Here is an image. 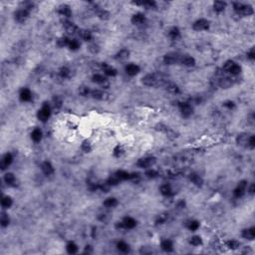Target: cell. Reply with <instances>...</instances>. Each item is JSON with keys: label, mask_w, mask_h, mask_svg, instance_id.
Masks as SVG:
<instances>
[{"label": "cell", "mask_w": 255, "mask_h": 255, "mask_svg": "<svg viewBox=\"0 0 255 255\" xmlns=\"http://www.w3.org/2000/svg\"><path fill=\"white\" fill-rule=\"evenodd\" d=\"M142 82L143 85L149 87H164L168 80L159 73H152L147 74L142 79Z\"/></svg>", "instance_id": "obj_1"}, {"label": "cell", "mask_w": 255, "mask_h": 255, "mask_svg": "<svg viewBox=\"0 0 255 255\" xmlns=\"http://www.w3.org/2000/svg\"><path fill=\"white\" fill-rule=\"evenodd\" d=\"M234 10L242 16H250L253 14V8L250 5H244L242 3L236 2L233 4Z\"/></svg>", "instance_id": "obj_2"}, {"label": "cell", "mask_w": 255, "mask_h": 255, "mask_svg": "<svg viewBox=\"0 0 255 255\" xmlns=\"http://www.w3.org/2000/svg\"><path fill=\"white\" fill-rule=\"evenodd\" d=\"M214 83L215 86H218L222 89H228L231 86L234 84L233 79H231L229 77H220V78H215V80L212 81Z\"/></svg>", "instance_id": "obj_3"}, {"label": "cell", "mask_w": 255, "mask_h": 255, "mask_svg": "<svg viewBox=\"0 0 255 255\" xmlns=\"http://www.w3.org/2000/svg\"><path fill=\"white\" fill-rule=\"evenodd\" d=\"M50 115H51V109H50V106L48 104H44L42 106V108L39 110L38 114H37V117H38L39 121L41 122L45 123L46 121H47L49 118H50Z\"/></svg>", "instance_id": "obj_4"}, {"label": "cell", "mask_w": 255, "mask_h": 255, "mask_svg": "<svg viewBox=\"0 0 255 255\" xmlns=\"http://www.w3.org/2000/svg\"><path fill=\"white\" fill-rule=\"evenodd\" d=\"M180 59H182V55L178 53H169L164 57V62L168 65H174L180 63Z\"/></svg>", "instance_id": "obj_5"}, {"label": "cell", "mask_w": 255, "mask_h": 255, "mask_svg": "<svg viewBox=\"0 0 255 255\" xmlns=\"http://www.w3.org/2000/svg\"><path fill=\"white\" fill-rule=\"evenodd\" d=\"M156 160L155 157H152V156L143 157V159H140L138 160L137 165L138 168H142V169H147V168H150V166L154 165L156 164Z\"/></svg>", "instance_id": "obj_6"}, {"label": "cell", "mask_w": 255, "mask_h": 255, "mask_svg": "<svg viewBox=\"0 0 255 255\" xmlns=\"http://www.w3.org/2000/svg\"><path fill=\"white\" fill-rule=\"evenodd\" d=\"M246 187H247V182L246 180H241V182H239L237 187L234 189L233 196L235 197H237V198L243 196L245 191H246Z\"/></svg>", "instance_id": "obj_7"}, {"label": "cell", "mask_w": 255, "mask_h": 255, "mask_svg": "<svg viewBox=\"0 0 255 255\" xmlns=\"http://www.w3.org/2000/svg\"><path fill=\"white\" fill-rule=\"evenodd\" d=\"M193 30L196 31H203V30H207L209 28V22L205 19H199L197 21H196L192 25Z\"/></svg>", "instance_id": "obj_8"}, {"label": "cell", "mask_w": 255, "mask_h": 255, "mask_svg": "<svg viewBox=\"0 0 255 255\" xmlns=\"http://www.w3.org/2000/svg\"><path fill=\"white\" fill-rule=\"evenodd\" d=\"M90 96L92 98H94L96 100H100V101H106L109 99L108 93L101 91V90H91Z\"/></svg>", "instance_id": "obj_9"}, {"label": "cell", "mask_w": 255, "mask_h": 255, "mask_svg": "<svg viewBox=\"0 0 255 255\" xmlns=\"http://www.w3.org/2000/svg\"><path fill=\"white\" fill-rule=\"evenodd\" d=\"M29 16V11L27 10V9H20V10H18L15 12V14H14V18H15V20L18 22V23H23V22H25L26 19L28 18Z\"/></svg>", "instance_id": "obj_10"}, {"label": "cell", "mask_w": 255, "mask_h": 255, "mask_svg": "<svg viewBox=\"0 0 255 255\" xmlns=\"http://www.w3.org/2000/svg\"><path fill=\"white\" fill-rule=\"evenodd\" d=\"M250 138H251V136L250 135H247V134H240V135H238L237 138H236V142H237V143L241 147H249Z\"/></svg>", "instance_id": "obj_11"}, {"label": "cell", "mask_w": 255, "mask_h": 255, "mask_svg": "<svg viewBox=\"0 0 255 255\" xmlns=\"http://www.w3.org/2000/svg\"><path fill=\"white\" fill-rule=\"evenodd\" d=\"M179 110L182 112V117L184 118H188L189 116L192 115V107L191 106V104L188 103H180L179 104Z\"/></svg>", "instance_id": "obj_12"}, {"label": "cell", "mask_w": 255, "mask_h": 255, "mask_svg": "<svg viewBox=\"0 0 255 255\" xmlns=\"http://www.w3.org/2000/svg\"><path fill=\"white\" fill-rule=\"evenodd\" d=\"M92 80H93V82L97 83V84H99V85H101V86H103L104 88H106V89L109 87V83H108V81H107V79H106L103 75H100V74H96V75L93 76Z\"/></svg>", "instance_id": "obj_13"}, {"label": "cell", "mask_w": 255, "mask_h": 255, "mask_svg": "<svg viewBox=\"0 0 255 255\" xmlns=\"http://www.w3.org/2000/svg\"><path fill=\"white\" fill-rule=\"evenodd\" d=\"M64 27H65V30H66L67 33L70 34V35H74V34H76L77 32H79V28L72 22L65 21L64 22Z\"/></svg>", "instance_id": "obj_14"}, {"label": "cell", "mask_w": 255, "mask_h": 255, "mask_svg": "<svg viewBox=\"0 0 255 255\" xmlns=\"http://www.w3.org/2000/svg\"><path fill=\"white\" fill-rule=\"evenodd\" d=\"M13 161V156L11 154H6L2 157V160H1V164H0V168H1L2 170H4L6 168H8L9 165L12 164Z\"/></svg>", "instance_id": "obj_15"}, {"label": "cell", "mask_w": 255, "mask_h": 255, "mask_svg": "<svg viewBox=\"0 0 255 255\" xmlns=\"http://www.w3.org/2000/svg\"><path fill=\"white\" fill-rule=\"evenodd\" d=\"M180 64H182L187 67H192L196 65V60H194V58H192L191 56L183 55V56H182V59H180Z\"/></svg>", "instance_id": "obj_16"}, {"label": "cell", "mask_w": 255, "mask_h": 255, "mask_svg": "<svg viewBox=\"0 0 255 255\" xmlns=\"http://www.w3.org/2000/svg\"><path fill=\"white\" fill-rule=\"evenodd\" d=\"M41 169H42V171L46 175H51L54 174V168L49 161H44V163L41 165Z\"/></svg>", "instance_id": "obj_17"}, {"label": "cell", "mask_w": 255, "mask_h": 255, "mask_svg": "<svg viewBox=\"0 0 255 255\" xmlns=\"http://www.w3.org/2000/svg\"><path fill=\"white\" fill-rule=\"evenodd\" d=\"M140 72V67L135 64H130L126 67V73L130 76H135Z\"/></svg>", "instance_id": "obj_18"}, {"label": "cell", "mask_w": 255, "mask_h": 255, "mask_svg": "<svg viewBox=\"0 0 255 255\" xmlns=\"http://www.w3.org/2000/svg\"><path fill=\"white\" fill-rule=\"evenodd\" d=\"M137 222L136 220L132 218V217H125L123 220V225L124 228H128V229H133L134 227H136Z\"/></svg>", "instance_id": "obj_19"}, {"label": "cell", "mask_w": 255, "mask_h": 255, "mask_svg": "<svg viewBox=\"0 0 255 255\" xmlns=\"http://www.w3.org/2000/svg\"><path fill=\"white\" fill-rule=\"evenodd\" d=\"M165 88V90L171 93V94H178L179 93V88L178 87V85H175L174 84V83H171V82H166L165 83V85L164 86Z\"/></svg>", "instance_id": "obj_20"}, {"label": "cell", "mask_w": 255, "mask_h": 255, "mask_svg": "<svg viewBox=\"0 0 255 255\" xmlns=\"http://www.w3.org/2000/svg\"><path fill=\"white\" fill-rule=\"evenodd\" d=\"M242 237L247 239V240H253L255 237V228L251 227V228L245 229L242 231Z\"/></svg>", "instance_id": "obj_21"}, {"label": "cell", "mask_w": 255, "mask_h": 255, "mask_svg": "<svg viewBox=\"0 0 255 255\" xmlns=\"http://www.w3.org/2000/svg\"><path fill=\"white\" fill-rule=\"evenodd\" d=\"M146 21V17L142 13H137L133 17H132V23L135 25H140V24H143V22Z\"/></svg>", "instance_id": "obj_22"}, {"label": "cell", "mask_w": 255, "mask_h": 255, "mask_svg": "<svg viewBox=\"0 0 255 255\" xmlns=\"http://www.w3.org/2000/svg\"><path fill=\"white\" fill-rule=\"evenodd\" d=\"M160 247L165 252H171L174 250V244L170 240L165 239L160 243Z\"/></svg>", "instance_id": "obj_23"}, {"label": "cell", "mask_w": 255, "mask_h": 255, "mask_svg": "<svg viewBox=\"0 0 255 255\" xmlns=\"http://www.w3.org/2000/svg\"><path fill=\"white\" fill-rule=\"evenodd\" d=\"M58 12L59 14H61L62 16H65V17H70L72 15V11L68 5H61L59 7Z\"/></svg>", "instance_id": "obj_24"}, {"label": "cell", "mask_w": 255, "mask_h": 255, "mask_svg": "<svg viewBox=\"0 0 255 255\" xmlns=\"http://www.w3.org/2000/svg\"><path fill=\"white\" fill-rule=\"evenodd\" d=\"M189 179H191V182L196 184V187H201L203 183V179L196 174H191L189 175Z\"/></svg>", "instance_id": "obj_25"}, {"label": "cell", "mask_w": 255, "mask_h": 255, "mask_svg": "<svg viewBox=\"0 0 255 255\" xmlns=\"http://www.w3.org/2000/svg\"><path fill=\"white\" fill-rule=\"evenodd\" d=\"M160 191V193L163 194V196H173V194H174L173 189H171V187H170V185H169V184H164V185H161Z\"/></svg>", "instance_id": "obj_26"}, {"label": "cell", "mask_w": 255, "mask_h": 255, "mask_svg": "<svg viewBox=\"0 0 255 255\" xmlns=\"http://www.w3.org/2000/svg\"><path fill=\"white\" fill-rule=\"evenodd\" d=\"M4 180H5V182L10 185V187H15V182H16V178L14 177V174H11V173H8L4 175Z\"/></svg>", "instance_id": "obj_27"}, {"label": "cell", "mask_w": 255, "mask_h": 255, "mask_svg": "<svg viewBox=\"0 0 255 255\" xmlns=\"http://www.w3.org/2000/svg\"><path fill=\"white\" fill-rule=\"evenodd\" d=\"M79 35H80V37L83 39V40H85V41H91L92 38H93V36H92V33L89 31V30H85V29H83V30H79Z\"/></svg>", "instance_id": "obj_28"}, {"label": "cell", "mask_w": 255, "mask_h": 255, "mask_svg": "<svg viewBox=\"0 0 255 255\" xmlns=\"http://www.w3.org/2000/svg\"><path fill=\"white\" fill-rule=\"evenodd\" d=\"M32 98L31 92L28 89H23L20 93V100L23 102H28Z\"/></svg>", "instance_id": "obj_29"}, {"label": "cell", "mask_w": 255, "mask_h": 255, "mask_svg": "<svg viewBox=\"0 0 255 255\" xmlns=\"http://www.w3.org/2000/svg\"><path fill=\"white\" fill-rule=\"evenodd\" d=\"M96 14L97 16H98L100 19L102 20H107V19H109V17H110V14H109V12L105 10V9H100L98 8L96 10Z\"/></svg>", "instance_id": "obj_30"}, {"label": "cell", "mask_w": 255, "mask_h": 255, "mask_svg": "<svg viewBox=\"0 0 255 255\" xmlns=\"http://www.w3.org/2000/svg\"><path fill=\"white\" fill-rule=\"evenodd\" d=\"M225 7H226V3L223 1H216L213 4V9H214V11L217 13L222 12L225 9Z\"/></svg>", "instance_id": "obj_31"}, {"label": "cell", "mask_w": 255, "mask_h": 255, "mask_svg": "<svg viewBox=\"0 0 255 255\" xmlns=\"http://www.w3.org/2000/svg\"><path fill=\"white\" fill-rule=\"evenodd\" d=\"M31 138L36 143L40 142L41 138H42V132H41L39 129H35L34 131L31 133Z\"/></svg>", "instance_id": "obj_32"}, {"label": "cell", "mask_w": 255, "mask_h": 255, "mask_svg": "<svg viewBox=\"0 0 255 255\" xmlns=\"http://www.w3.org/2000/svg\"><path fill=\"white\" fill-rule=\"evenodd\" d=\"M103 68H104V71H105L106 75L111 76V77H114V76L117 75V70H116V69H114V68H112V67H109L106 63L103 64Z\"/></svg>", "instance_id": "obj_33"}, {"label": "cell", "mask_w": 255, "mask_h": 255, "mask_svg": "<svg viewBox=\"0 0 255 255\" xmlns=\"http://www.w3.org/2000/svg\"><path fill=\"white\" fill-rule=\"evenodd\" d=\"M117 204H118V200L115 197H109L104 201V205L108 208L115 207V206H117Z\"/></svg>", "instance_id": "obj_34"}, {"label": "cell", "mask_w": 255, "mask_h": 255, "mask_svg": "<svg viewBox=\"0 0 255 255\" xmlns=\"http://www.w3.org/2000/svg\"><path fill=\"white\" fill-rule=\"evenodd\" d=\"M117 248L119 251L121 252H123V253H127L129 250H130V247H129V245L126 243V242H124V241H120V242H118L117 244Z\"/></svg>", "instance_id": "obj_35"}, {"label": "cell", "mask_w": 255, "mask_h": 255, "mask_svg": "<svg viewBox=\"0 0 255 255\" xmlns=\"http://www.w3.org/2000/svg\"><path fill=\"white\" fill-rule=\"evenodd\" d=\"M228 73H230L232 76H237V75H239V74L241 73V67L239 66V65H237V64H235V63H234V64L232 65V67H231V68L229 69Z\"/></svg>", "instance_id": "obj_36"}, {"label": "cell", "mask_w": 255, "mask_h": 255, "mask_svg": "<svg viewBox=\"0 0 255 255\" xmlns=\"http://www.w3.org/2000/svg\"><path fill=\"white\" fill-rule=\"evenodd\" d=\"M130 55V52L127 50V49H123L121 50L120 52L117 54V56H116V59L117 60H126Z\"/></svg>", "instance_id": "obj_37"}, {"label": "cell", "mask_w": 255, "mask_h": 255, "mask_svg": "<svg viewBox=\"0 0 255 255\" xmlns=\"http://www.w3.org/2000/svg\"><path fill=\"white\" fill-rule=\"evenodd\" d=\"M59 75L61 76L62 78H64V79L69 78V77L71 76V71H70V69L67 68V67H62V68L59 70Z\"/></svg>", "instance_id": "obj_38"}, {"label": "cell", "mask_w": 255, "mask_h": 255, "mask_svg": "<svg viewBox=\"0 0 255 255\" xmlns=\"http://www.w3.org/2000/svg\"><path fill=\"white\" fill-rule=\"evenodd\" d=\"M12 199L11 197H9V196H4L2 198V200H1V205L3 208H9L11 205H12Z\"/></svg>", "instance_id": "obj_39"}, {"label": "cell", "mask_w": 255, "mask_h": 255, "mask_svg": "<svg viewBox=\"0 0 255 255\" xmlns=\"http://www.w3.org/2000/svg\"><path fill=\"white\" fill-rule=\"evenodd\" d=\"M116 175H117L120 180L130 179V174H128L127 171H125V170H118L117 173H116Z\"/></svg>", "instance_id": "obj_40"}, {"label": "cell", "mask_w": 255, "mask_h": 255, "mask_svg": "<svg viewBox=\"0 0 255 255\" xmlns=\"http://www.w3.org/2000/svg\"><path fill=\"white\" fill-rule=\"evenodd\" d=\"M169 37L173 40L178 39V37H179V30H178V28H177V27H173V28L169 30Z\"/></svg>", "instance_id": "obj_41"}, {"label": "cell", "mask_w": 255, "mask_h": 255, "mask_svg": "<svg viewBox=\"0 0 255 255\" xmlns=\"http://www.w3.org/2000/svg\"><path fill=\"white\" fill-rule=\"evenodd\" d=\"M67 251L70 254H75L78 251V246L74 242H69L67 244Z\"/></svg>", "instance_id": "obj_42"}, {"label": "cell", "mask_w": 255, "mask_h": 255, "mask_svg": "<svg viewBox=\"0 0 255 255\" xmlns=\"http://www.w3.org/2000/svg\"><path fill=\"white\" fill-rule=\"evenodd\" d=\"M69 48H70V50H73V51H76L78 50L79 48H80V43H79V41L76 40V39H73L70 41V43H69V46H68Z\"/></svg>", "instance_id": "obj_43"}, {"label": "cell", "mask_w": 255, "mask_h": 255, "mask_svg": "<svg viewBox=\"0 0 255 255\" xmlns=\"http://www.w3.org/2000/svg\"><path fill=\"white\" fill-rule=\"evenodd\" d=\"M201 243H202V240L197 235L193 236V237L191 238V244L193 245V246H199V245H200Z\"/></svg>", "instance_id": "obj_44"}, {"label": "cell", "mask_w": 255, "mask_h": 255, "mask_svg": "<svg viewBox=\"0 0 255 255\" xmlns=\"http://www.w3.org/2000/svg\"><path fill=\"white\" fill-rule=\"evenodd\" d=\"M71 40H69L67 37H62L58 40V46L59 47H65V46H69V43H70Z\"/></svg>", "instance_id": "obj_45"}, {"label": "cell", "mask_w": 255, "mask_h": 255, "mask_svg": "<svg viewBox=\"0 0 255 255\" xmlns=\"http://www.w3.org/2000/svg\"><path fill=\"white\" fill-rule=\"evenodd\" d=\"M119 182H120V179L118 178L117 175H116V174H113V175H111V177L109 178V179L107 180V182H108L110 185H116V184L119 183Z\"/></svg>", "instance_id": "obj_46"}, {"label": "cell", "mask_w": 255, "mask_h": 255, "mask_svg": "<svg viewBox=\"0 0 255 255\" xmlns=\"http://www.w3.org/2000/svg\"><path fill=\"white\" fill-rule=\"evenodd\" d=\"M79 93H80L81 96L87 97V96H90L91 90L88 87H84V86H83V87H80V89H79Z\"/></svg>", "instance_id": "obj_47"}, {"label": "cell", "mask_w": 255, "mask_h": 255, "mask_svg": "<svg viewBox=\"0 0 255 255\" xmlns=\"http://www.w3.org/2000/svg\"><path fill=\"white\" fill-rule=\"evenodd\" d=\"M227 246H228L230 249H237L240 246V243L236 240H230L227 242Z\"/></svg>", "instance_id": "obj_48"}, {"label": "cell", "mask_w": 255, "mask_h": 255, "mask_svg": "<svg viewBox=\"0 0 255 255\" xmlns=\"http://www.w3.org/2000/svg\"><path fill=\"white\" fill-rule=\"evenodd\" d=\"M198 227H199V222L196 221V220H192V221L189 222V224H188V228L191 229V231L197 230Z\"/></svg>", "instance_id": "obj_49"}, {"label": "cell", "mask_w": 255, "mask_h": 255, "mask_svg": "<svg viewBox=\"0 0 255 255\" xmlns=\"http://www.w3.org/2000/svg\"><path fill=\"white\" fill-rule=\"evenodd\" d=\"M146 175L149 178H156L159 177V173H157V171L155 170V169H150L146 173Z\"/></svg>", "instance_id": "obj_50"}, {"label": "cell", "mask_w": 255, "mask_h": 255, "mask_svg": "<svg viewBox=\"0 0 255 255\" xmlns=\"http://www.w3.org/2000/svg\"><path fill=\"white\" fill-rule=\"evenodd\" d=\"M9 217L7 216V214H5V213H2V215H1V219H0V222H1V225L3 227H5L9 224Z\"/></svg>", "instance_id": "obj_51"}, {"label": "cell", "mask_w": 255, "mask_h": 255, "mask_svg": "<svg viewBox=\"0 0 255 255\" xmlns=\"http://www.w3.org/2000/svg\"><path fill=\"white\" fill-rule=\"evenodd\" d=\"M82 150L84 151V152H90L91 150H92L90 143L88 142V141H85L84 143H82Z\"/></svg>", "instance_id": "obj_52"}, {"label": "cell", "mask_w": 255, "mask_h": 255, "mask_svg": "<svg viewBox=\"0 0 255 255\" xmlns=\"http://www.w3.org/2000/svg\"><path fill=\"white\" fill-rule=\"evenodd\" d=\"M53 103H54L55 108H60V107L62 106V100L60 99L59 97H54V99H53Z\"/></svg>", "instance_id": "obj_53"}, {"label": "cell", "mask_w": 255, "mask_h": 255, "mask_svg": "<svg viewBox=\"0 0 255 255\" xmlns=\"http://www.w3.org/2000/svg\"><path fill=\"white\" fill-rule=\"evenodd\" d=\"M223 106L225 107V108L227 109H229V110H232L235 108V104L233 103V102H231V101H226L223 103Z\"/></svg>", "instance_id": "obj_54"}, {"label": "cell", "mask_w": 255, "mask_h": 255, "mask_svg": "<svg viewBox=\"0 0 255 255\" xmlns=\"http://www.w3.org/2000/svg\"><path fill=\"white\" fill-rule=\"evenodd\" d=\"M89 50L92 53H97V52H99V46L96 44H93V45L89 46Z\"/></svg>", "instance_id": "obj_55"}, {"label": "cell", "mask_w": 255, "mask_h": 255, "mask_svg": "<svg viewBox=\"0 0 255 255\" xmlns=\"http://www.w3.org/2000/svg\"><path fill=\"white\" fill-rule=\"evenodd\" d=\"M122 154H123V150H122V147H121L120 146H118V147L115 149V151H114V155H115L116 156H120L122 155Z\"/></svg>", "instance_id": "obj_56"}, {"label": "cell", "mask_w": 255, "mask_h": 255, "mask_svg": "<svg viewBox=\"0 0 255 255\" xmlns=\"http://www.w3.org/2000/svg\"><path fill=\"white\" fill-rule=\"evenodd\" d=\"M247 57L250 59V60H254L255 59V51H254V48H252L251 50L249 51L247 53Z\"/></svg>", "instance_id": "obj_57"}, {"label": "cell", "mask_w": 255, "mask_h": 255, "mask_svg": "<svg viewBox=\"0 0 255 255\" xmlns=\"http://www.w3.org/2000/svg\"><path fill=\"white\" fill-rule=\"evenodd\" d=\"M166 218H168V216H163V215H160V218L156 220V223H157V224H163V223H165V222Z\"/></svg>", "instance_id": "obj_58"}, {"label": "cell", "mask_w": 255, "mask_h": 255, "mask_svg": "<svg viewBox=\"0 0 255 255\" xmlns=\"http://www.w3.org/2000/svg\"><path fill=\"white\" fill-rule=\"evenodd\" d=\"M249 193L250 194H254V191H255V185L252 183L251 185H250V187H249Z\"/></svg>", "instance_id": "obj_59"}, {"label": "cell", "mask_w": 255, "mask_h": 255, "mask_svg": "<svg viewBox=\"0 0 255 255\" xmlns=\"http://www.w3.org/2000/svg\"><path fill=\"white\" fill-rule=\"evenodd\" d=\"M184 205H185V202H184L183 200L179 201V202L178 203V206L179 208H183V207H184Z\"/></svg>", "instance_id": "obj_60"}]
</instances>
